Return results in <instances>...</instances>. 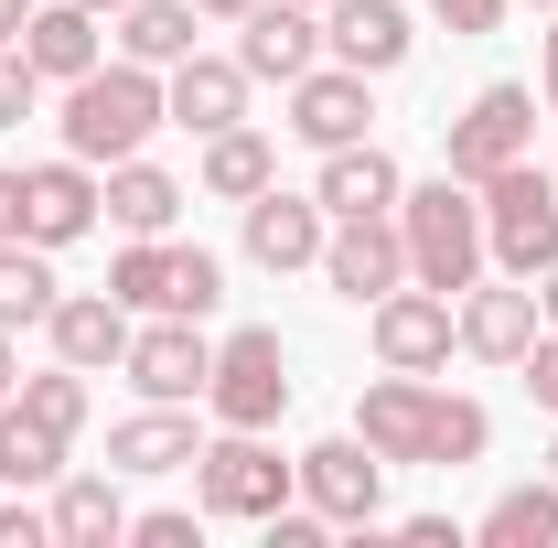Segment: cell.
<instances>
[{
  "mask_svg": "<svg viewBox=\"0 0 558 548\" xmlns=\"http://www.w3.org/2000/svg\"><path fill=\"white\" fill-rule=\"evenodd\" d=\"M354 430H365V452H387V474H398V463H440V474H462V463H484V441H494L484 398L429 388V377H398V366L365 388Z\"/></svg>",
  "mask_w": 558,
  "mask_h": 548,
  "instance_id": "1",
  "label": "cell"
},
{
  "mask_svg": "<svg viewBox=\"0 0 558 548\" xmlns=\"http://www.w3.org/2000/svg\"><path fill=\"white\" fill-rule=\"evenodd\" d=\"M365 86H376V75H354V65L290 75V119H279V130L312 140V151H344V140H365V119H376V97H365Z\"/></svg>",
  "mask_w": 558,
  "mask_h": 548,
  "instance_id": "14",
  "label": "cell"
},
{
  "mask_svg": "<svg viewBox=\"0 0 558 548\" xmlns=\"http://www.w3.org/2000/svg\"><path fill=\"white\" fill-rule=\"evenodd\" d=\"M22 55L44 86H75L86 65H108V44H97V11L86 0H33V22H22Z\"/></svg>",
  "mask_w": 558,
  "mask_h": 548,
  "instance_id": "21",
  "label": "cell"
},
{
  "mask_svg": "<svg viewBox=\"0 0 558 548\" xmlns=\"http://www.w3.org/2000/svg\"><path fill=\"white\" fill-rule=\"evenodd\" d=\"M323 44H333V65H354V75H398L418 33H409L398 0H333V11H323Z\"/></svg>",
  "mask_w": 558,
  "mask_h": 548,
  "instance_id": "18",
  "label": "cell"
},
{
  "mask_svg": "<svg viewBox=\"0 0 558 548\" xmlns=\"http://www.w3.org/2000/svg\"><path fill=\"white\" fill-rule=\"evenodd\" d=\"M537 75H548V108H558V22H548V55H537Z\"/></svg>",
  "mask_w": 558,
  "mask_h": 548,
  "instance_id": "44",
  "label": "cell"
},
{
  "mask_svg": "<svg viewBox=\"0 0 558 548\" xmlns=\"http://www.w3.org/2000/svg\"><path fill=\"white\" fill-rule=\"evenodd\" d=\"M387 538H409V548H451V538H462V527H451V516H398Z\"/></svg>",
  "mask_w": 558,
  "mask_h": 548,
  "instance_id": "39",
  "label": "cell"
},
{
  "mask_svg": "<svg viewBox=\"0 0 558 548\" xmlns=\"http://www.w3.org/2000/svg\"><path fill=\"white\" fill-rule=\"evenodd\" d=\"M194 11H205V22H247L258 0H194Z\"/></svg>",
  "mask_w": 558,
  "mask_h": 548,
  "instance_id": "42",
  "label": "cell"
},
{
  "mask_svg": "<svg viewBox=\"0 0 558 548\" xmlns=\"http://www.w3.org/2000/svg\"><path fill=\"white\" fill-rule=\"evenodd\" d=\"M365 334H376V366H398V377H440L451 344H462V312H451V290L398 279L387 301H365Z\"/></svg>",
  "mask_w": 558,
  "mask_h": 548,
  "instance_id": "7",
  "label": "cell"
},
{
  "mask_svg": "<svg viewBox=\"0 0 558 548\" xmlns=\"http://www.w3.org/2000/svg\"><path fill=\"white\" fill-rule=\"evenodd\" d=\"M429 11H440L451 33H494V22H505V0H429Z\"/></svg>",
  "mask_w": 558,
  "mask_h": 548,
  "instance_id": "37",
  "label": "cell"
},
{
  "mask_svg": "<svg viewBox=\"0 0 558 548\" xmlns=\"http://www.w3.org/2000/svg\"><path fill=\"white\" fill-rule=\"evenodd\" d=\"M290 495H301V463H279L269 430H226V441L194 452V505L226 516V527H269Z\"/></svg>",
  "mask_w": 558,
  "mask_h": 548,
  "instance_id": "4",
  "label": "cell"
},
{
  "mask_svg": "<svg viewBox=\"0 0 558 548\" xmlns=\"http://www.w3.org/2000/svg\"><path fill=\"white\" fill-rule=\"evenodd\" d=\"M22 388V355H11V323H0V398Z\"/></svg>",
  "mask_w": 558,
  "mask_h": 548,
  "instance_id": "41",
  "label": "cell"
},
{
  "mask_svg": "<svg viewBox=\"0 0 558 548\" xmlns=\"http://www.w3.org/2000/svg\"><path fill=\"white\" fill-rule=\"evenodd\" d=\"M205 409H215V430H269V419L290 409V344H279L269 323H247V334L215 344Z\"/></svg>",
  "mask_w": 558,
  "mask_h": 548,
  "instance_id": "6",
  "label": "cell"
},
{
  "mask_svg": "<svg viewBox=\"0 0 558 548\" xmlns=\"http://www.w3.org/2000/svg\"><path fill=\"white\" fill-rule=\"evenodd\" d=\"M515 377H526V398H537V409L558 419V323H548L537 344H526V366H515Z\"/></svg>",
  "mask_w": 558,
  "mask_h": 548,
  "instance_id": "35",
  "label": "cell"
},
{
  "mask_svg": "<svg viewBox=\"0 0 558 548\" xmlns=\"http://www.w3.org/2000/svg\"><path fill=\"white\" fill-rule=\"evenodd\" d=\"M247 86H258V75L236 65V55H205V44H194L183 65L161 75V97H172V130H194V140L236 130V119H247Z\"/></svg>",
  "mask_w": 558,
  "mask_h": 548,
  "instance_id": "16",
  "label": "cell"
},
{
  "mask_svg": "<svg viewBox=\"0 0 558 548\" xmlns=\"http://www.w3.org/2000/svg\"><path fill=\"white\" fill-rule=\"evenodd\" d=\"M65 301V279H54V248H33V237H0V323L22 334V323H44Z\"/></svg>",
  "mask_w": 558,
  "mask_h": 548,
  "instance_id": "27",
  "label": "cell"
},
{
  "mask_svg": "<svg viewBox=\"0 0 558 548\" xmlns=\"http://www.w3.org/2000/svg\"><path fill=\"white\" fill-rule=\"evenodd\" d=\"M194 22H205V11H194V0H130V11H119V55H130V65H183V55H194Z\"/></svg>",
  "mask_w": 558,
  "mask_h": 548,
  "instance_id": "25",
  "label": "cell"
},
{
  "mask_svg": "<svg viewBox=\"0 0 558 548\" xmlns=\"http://www.w3.org/2000/svg\"><path fill=\"white\" fill-rule=\"evenodd\" d=\"M97 205H108V226L119 237H172V215H183V183L161 172V162H108V183H97Z\"/></svg>",
  "mask_w": 558,
  "mask_h": 548,
  "instance_id": "23",
  "label": "cell"
},
{
  "mask_svg": "<svg viewBox=\"0 0 558 548\" xmlns=\"http://www.w3.org/2000/svg\"><path fill=\"white\" fill-rule=\"evenodd\" d=\"M54 548H108V538H130V505H119V484L108 474H54Z\"/></svg>",
  "mask_w": 558,
  "mask_h": 548,
  "instance_id": "24",
  "label": "cell"
},
{
  "mask_svg": "<svg viewBox=\"0 0 558 548\" xmlns=\"http://www.w3.org/2000/svg\"><path fill=\"white\" fill-rule=\"evenodd\" d=\"M172 119V97H161V65H86L65 86V151L75 162H130L140 140Z\"/></svg>",
  "mask_w": 558,
  "mask_h": 548,
  "instance_id": "2",
  "label": "cell"
},
{
  "mask_svg": "<svg viewBox=\"0 0 558 548\" xmlns=\"http://www.w3.org/2000/svg\"><path fill=\"white\" fill-rule=\"evenodd\" d=\"M22 22H33V0H0V44H22Z\"/></svg>",
  "mask_w": 558,
  "mask_h": 548,
  "instance_id": "40",
  "label": "cell"
},
{
  "mask_svg": "<svg viewBox=\"0 0 558 548\" xmlns=\"http://www.w3.org/2000/svg\"><path fill=\"white\" fill-rule=\"evenodd\" d=\"M451 312H462V355H484V366H526V344L548 334L537 323V279H473Z\"/></svg>",
  "mask_w": 558,
  "mask_h": 548,
  "instance_id": "13",
  "label": "cell"
},
{
  "mask_svg": "<svg viewBox=\"0 0 558 548\" xmlns=\"http://www.w3.org/2000/svg\"><path fill=\"white\" fill-rule=\"evenodd\" d=\"M194 452L205 441H194V409L183 398H150L140 419L108 430V474H194Z\"/></svg>",
  "mask_w": 558,
  "mask_h": 548,
  "instance_id": "20",
  "label": "cell"
},
{
  "mask_svg": "<svg viewBox=\"0 0 558 548\" xmlns=\"http://www.w3.org/2000/svg\"><path fill=\"white\" fill-rule=\"evenodd\" d=\"M269 183H279V151L247 130V119L205 140V194H215V205H247V194H269Z\"/></svg>",
  "mask_w": 558,
  "mask_h": 548,
  "instance_id": "26",
  "label": "cell"
},
{
  "mask_svg": "<svg viewBox=\"0 0 558 548\" xmlns=\"http://www.w3.org/2000/svg\"><path fill=\"white\" fill-rule=\"evenodd\" d=\"M54 474H65V430H44V419L22 409V398H0V484L44 495Z\"/></svg>",
  "mask_w": 558,
  "mask_h": 548,
  "instance_id": "28",
  "label": "cell"
},
{
  "mask_svg": "<svg viewBox=\"0 0 558 548\" xmlns=\"http://www.w3.org/2000/svg\"><path fill=\"white\" fill-rule=\"evenodd\" d=\"M130 538L140 548H194L205 538V505H194V516H183V505H150V516H130Z\"/></svg>",
  "mask_w": 558,
  "mask_h": 548,
  "instance_id": "34",
  "label": "cell"
},
{
  "mask_svg": "<svg viewBox=\"0 0 558 548\" xmlns=\"http://www.w3.org/2000/svg\"><path fill=\"white\" fill-rule=\"evenodd\" d=\"M484 194V259L505 279H537L558 270V172H537V162H505L494 183H473Z\"/></svg>",
  "mask_w": 558,
  "mask_h": 548,
  "instance_id": "5",
  "label": "cell"
},
{
  "mask_svg": "<svg viewBox=\"0 0 558 548\" xmlns=\"http://www.w3.org/2000/svg\"><path fill=\"white\" fill-rule=\"evenodd\" d=\"M108 290H119L130 312H172V237H130V248L108 259Z\"/></svg>",
  "mask_w": 558,
  "mask_h": 548,
  "instance_id": "30",
  "label": "cell"
},
{
  "mask_svg": "<svg viewBox=\"0 0 558 548\" xmlns=\"http://www.w3.org/2000/svg\"><path fill=\"white\" fill-rule=\"evenodd\" d=\"M236 65L258 75V86L312 75V65H323V11H312V0H258V11L236 22Z\"/></svg>",
  "mask_w": 558,
  "mask_h": 548,
  "instance_id": "12",
  "label": "cell"
},
{
  "mask_svg": "<svg viewBox=\"0 0 558 548\" xmlns=\"http://www.w3.org/2000/svg\"><path fill=\"white\" fill-rule=\"evenodd\" d=\"M323 279H333V301H387L398 279H409V237H398V215H333V237H323Z\"/></svg>",
  "mask_w": 558,
  "mask_h": 548,
  "instance_id": "11",
  "label": "cell"
},
{
  "mask_svg": "<svg viewBox=\"0 0 558 548\" xmlns=\"http://www.w3.org/2000/svg\"><path fill=\"white\" fill-rule=\"evenodd\" d=\"M323 237H333V215H323V194H247V259L269 279H290V270H323Z\"/></svg>",
  "mask_w": 558,
  "mask_h": 548,
  "instance_id": "15",
  "label": "cell"
},
{
  "mask_svg": "<svg viewBox=\"0 0 558 548\" xmlns=\"http://www.w3.org/2000/svg\"><path fill=\"white\" fill-rule=\"evenodd\" d=\"M526 140H537V86H484L440 140V172L451 183H494L505 162H526Z\"/></svg>",
  "mask_w": 558,
  "mask_h": 548,
  "instance_id": "8",
  "label": "cell"
},
{
  "mask_svg": "<svg viewBox=\"0 0 558 548\" xmlns=\"http://www.w3.org/2000/svg\"><path fill=\"white\" fill-rule=\"evenodd\" d=\"M537 323H558V270H537Z\"/></svg>",
  "mask_w": 558,
  "mask_h": 548,
  "instance_id": "43",
  "label": "cell"
},
{
  "mask_svg": "<svg viewBox=\"0 0 558 548\" xmlns=\"http://www.w3.org/2000/svg\"><path fill=\"white\" fill-rule=\"evenodd\" d=\"M548 484H558V452H548Z\"/></svg>",
  "mask_w": 558,
  "mask_h": 548,
  "instance_id": "46",
  "label": "cell"
},
{
  "mask_svg": "<svg viewBox=\"0 0 558 548\" xmlns=\"http://www.w3.org/2000/svg\"><path fill=\"white\" fill-rule=\"evenodd\" d=\"M323 215H398V194H409V172L376 151V140H344V151H323Z\"/></svg>",
  "mask_w": 558,
  "mask_h": 548,
  "instance_id": "22",
  "label": "cell"
},
{
  "mask_svg": "<svg viewBox=\"0 0 558 548\" xmlns=\"http://www.w3.org/2000/svg\"><path fill=\"white\" fill-rule=\"evenodd\" d=\"M398 237H409V279H429V290H473L484 279V194L473 183H409L398 194Z\"/></svg>",
  "mask_w": 558,
  "mask_h": 548,
  "instance_id": "3",
  "label": "cell"
},
{
  "mask_svg": "<svg viewBox=\"0 0 558 548\" xmlns=\"http://www.w3.org/2000/svg\"><path fill=\"white\" fill-rule=\"evenodd\" d=\"M11 398L44 419V430H65V441H75V430H86V366H65V355H54V366H44V377H22Z\"/></svg>",
  "mask_w": 558,
  "mask_h": 548,
  "instance_id": "31",
  "label": "cell"
},
{
  "mask_svg": "<svg viewBox=\"0 0 558 548\" xmlns=\"http://www.w3.org/2000/svg\"><path fill=\"white\" fill-rule=\"evenodd\" d=\"M0 548H54V516L44 505H0Z\"/></svg>",
  "mask_w": 558,
  "mask_h": 548,
  "instance_id": "36",
  "label": "cell"
},
{
  "mask_svg": "<svg viewBox=\"0 0 558 548\" xmlns=\"http://www.w3.org/2000/svg\"><path fill=\"white\" fill-rule=\"evenodd\" d=\"M97 162H33V215H22V237H33V248H75V237H86V226H97Z\"/></svg>",
  "mask_w": 558,
  "mask_h": 548,
  "instance_id": "19",
  "label": "cell"
},
{
  "mask_svg": "<svg viewBox=\"0 0 558 548\" xmlns=\"http://www.w3.org/2000/svg\"><path fill=\"white\" fill-rule=\"evenodd\" d=\"M312 11H333V0H312Z\"/></svg>",
  "mask_w": 558,
  "mask_h": 548,
  "instance_id": "47",
  "label": "cell"
},
{
  "mask_svg": "<svg viewBox=\"0 0 558 548\" xmlns=\"http://www.w3.org/2000/svg\"><path fill=\"white\" fill-rule=\"evenodd\" d=\"M119 377H130L140 398H205V377H215V344H205V323L194 312H150L130 334V355H119Z\"/></svg>",
  "mask_w": 558,
  "mask_h": 548,
  "instance_id": "10",
  "label": "cell"
},
{
  "mask_svg": "<svg viewBox=\"0 0 558 548\" xmlns=\"http://www.w3.org/2000/svg\"><path fill=\"white\" fill-rule=\"evenodd\" d=\"M44 334H54V355H65V366H86V377H108V366L130 355L140 312L119 301V290H65V301L44 312Z\"/></svg>",
  "mask_w": 558,
  "mask_h": 548,
  "instance_id": "17",
  "label": "cell"
},
{
  "mask_svg": "<svg viewBox=\"0 0 558 548\" xmlns=\"http://www.w3.org/2000/svg\"><path fill=\"white\" fill-rule=\"evenodd\" d=\"M215 301H226V259H215V248H172V312L205 323Z\"/></svg>",
  "mask_w": 558,
  "mask_h": 548,
  "instance_id": "32",
  "label": "cell"
},
{
  "mask_svg": "<svg viewBox=\"0 0 558 548\" xmlns=\"http://www.w3.org/2000/svg\"><path fill=\"white\" fill-rule=\"evenodd\" d=\"M301 505H323L333 527L376 538V527H387V452H365V430L312 441V452H301Z\"/></svg>",
  "mask_w": 558,
  "mask_h": 548,
  "instance_id": "9",
  "label": "cell"
},
{
  "mask_svg": "<svg viewBox=\"0 0 558 548\" xmlns=\"http://www.w3.org/2000/svg\"><path fill=\"white\" fill-rule=\"evenodd\" d=\"M86 11H97V22H108V11H130V0H86Z\"/></svg>",
  "mask_w": 558,
  "mask_h": 548,
  "instance_id": "45",
  "label": "cell"
},
{
  "mask_svg": "<svg viewBox=\"0 0 558 548\" xmlns=\"http://www.w3.org/2000/svg\"><path fill=\"white\" fill-rule=\"evenodd\" d=\"M33 97H44L33 55H22V44H0V130H22V119H33Z\"/></svg>",
  "mask_w": 558,
  "mask_h": 548,
  "instance_id": "33",
  "label": "cell"
},
{
  "mask_svg": "<svg viewBox=\"0 0 558 548\" xmlns=\"http://www.w3.org/2000/svg\"><path fill=\"white\" fill-rule=\"evenodd\" d=\"M537 11H558V0H537Z\"/></svg>",
  "mask_w": 558,
  "mask_h": 548,
  "instance_id": "48",
  "label": "cell"
},
{
  "mask_svg": "<svg viewBox=\"0 0 558 548\" xmlns=\"http://www.w3.org/2000/svg\"><path fill=\"white\" fill-rule=\"evenodd\" d=\"M22 215H33V172H0V237H22Z\"/></svg>",
  "mask_w": 558,
  "mask_h": 548,
  "instance_id": "38",
  "label": "cell"
},
{
  "mask_svg": "<svg viewBox=\"0 0 558 548\" xmlns=\"http://www.w3.org/2000/svg\"><path fill=\"white\" fill-rule=\"evenodd\" d=\"M484 548H558V484H515L484 505Z\"/></svg>",
  "mask_w": 558,
  "mask_h": 548,
  "instance_id": "29",
  "label": "cell"
}]
</instances>
